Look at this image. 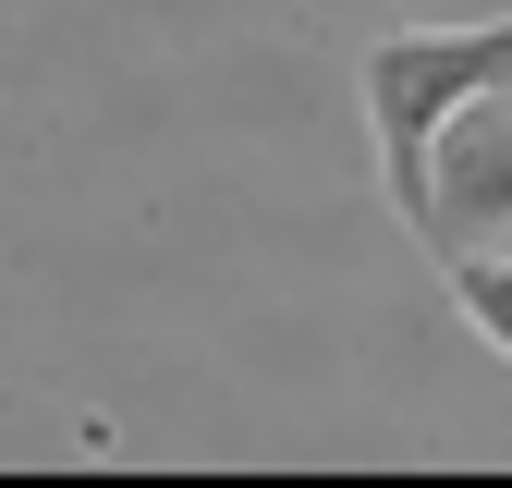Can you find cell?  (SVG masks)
<instances>
[{
    "mask_svg": "<svg viewBox=\"0 0 512 488\" xmlns=\"http://www.w3.org/2000/svg\"><path fill=\"white\" fill-rule=\"evenodd\" d=\"M415 244H427V257H464V244H512V86L439 122Z\"/></svg>",
    "mask_w": 512,
    "mask_h": 488,
    "instance_id": "2",
    "label": "cell"
},
{
    "mask_svg": "<svg viewBox=\"0 0 512 488\" xmlns=\"http://www.w3.org/2000/svg\"><path fill=\"white\" fill-rule=\"evenodd\" d=\"M439 281H452V305H464V330L512 354V244H464V257H439Z\"/></svg>",
    "mask_w": 512,
    "mask_h": 488,
    "instance_id": "3",
    "label": "cell"
},
{
    "mask_svg": "<svg viewBox=\"0 0 512 488\" xmlns=\"http://www.w3.org/2000/svg\"><path fill=\"white\" fill-rule=\"evenodd\" d=\"M512 86V13L488 25H378L354 49V98H366V147H378V183H391V208L403 232L427 220V147H439V122L476 110Z\"/></svg>",
    "mask_w": 512,
    "mask_h": 488,
    "instance_id": "1",
    "label": "cell"
}]
</instances>
